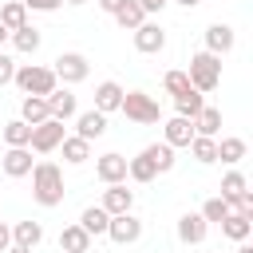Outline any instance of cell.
Instances as JSON below:
<instances>
[{"label":"cell","instance_id":"obj_40","mask_svg":"<svg viewBox=\"0 0 253 253\" xmlns=\"http://www.w3.org/2000/svg\"><path fill=\"white\" fill-rule=\"evenodd\" d=\"M138 4H142V12H146V16H150V12H162V8H166V0H138Z\"/></svg>","mask_w":253,"mask_h":253},{"label":"cell","instance_id":"obj_4","mask_svg":"<svg viewBox=\"0 0 253 253\" xmlns=\"http://www.w3.org/2000/svg\"><path fill=\"white\" fill-rule=\"evenodd\" d=\"M119 111H123L130 123H158V119H162V107H158L154 95H146V91H123Z\"/></svg>","mask_w":253,"mask_h":253},{"label":"cell","instance_id":"obj_5","mask_svg":"<svg viewBox=\"0 0 253 253\" xmlns=\"http://www.w3.org/2000/svg\"><path fill=\"white\" fill-rule=\"evenodd\" d=\"M63 138H67V134H63V123H59V119H43L40 126H32L28 150H36V154H51V150H59Z\"/></svg>","mask_w":253,"mask_h":253},{"label":"cell","instance_id":"obj_33","mask_svg":"<svg viewBox=\"0 0 253 253\" xmlns=\"http://www.w3.org/2000/svg\"><path fill=\"white\" fill-rule=\"evenodd\" d=\"M217 158L229 162V166H237V162L245 158V138H221V142H217Z\"/></svg>","mask_w":253,"mask_h":253},{"label":"cell","instance_id":"obj_36","mask_svg":"<svg viewBox=\"0 0 253 253\" xmlns=\"http://www.w3.org/2000/svg\"><path fill=\"white\" fill-rule=\"evenodd\" d=\"M225 213H229V202H225V198H210V202L202 206V217H206V221H221Z\"/></svg>","mask_w":253,"mask_h":253},{"label":"cell","instance_id":"obj_37","mask_svg":"<svg viewBox=\"0 0 253 253\" xmlns=\"http://www.w3.org/2000/svg\"><path fill=\"white\" fill-rule=\"evenodd\" d=\"M12 75H16V59L0 51V87H8V83H12Z\"/></svg>","mask_w":253,"mask_h":253},{"label":"cell","instance_id":"obj_3","mask_svg":"<svg viewBox=\"0 0 253 253\" xmlns=\"http://www.w3.org/2000/svg\"><path fill=\"white\" fill-rule=\"evenodd\" d=\"M12 83H16L24 95H51V91L59 87L55 71H51V67H40V63H24V67H16Z\"/></svg>","mask_w":253,"mask_h":253},{"label":"cell","instance_id":"obj_35","mask_svg":"<svg viewBox=\"0 0 253 253\" xmlns=\"http://www.w3.org/2000/svg\"><path fill=\"white\" fill-rule=\"evenodd\" d=\"M237 194H245V174H237V170H229V174L221 178V198H225V202H233Z\"/></svg>","mask_w":253,"mask_h":253},{"label":"cell","instance_id":"obj_21","mask_svg":"<svg viewBox=\"0 0 253 253\" xmlns=\"http://www.w3.org/2000/svg\"><path fill=\"white\" fill-rule=\"evenodd\" d=\"M8 40H12V47H16V51H24V55H32V51H40V43H43V36H40V28H32V24H24V28H16V32H8Z\"/></svg>","mask_w":253,"mask_h":253},{"label":"cell","instance_id":"obj_15","mask_svg":"<svg viewBox=\"0 0 253 253\" xmlns=\"http://www.w3.org/2000/svg\"><path fill=\"white\" fill-rule=\"evenodd\" d=\"M107 213H126L130 206H134V190H126V182H115V186H107L103 190V202H99Z\"/></svg>","mask_w":253,"mask_h":253},{"label":"cell","instance_id":"obj_28","mask_svg":"<svg viewBox=\"0 0 253 253\" xmlns=\"http://www.w3.org/2000/svg\"><path fill=\"white\" fill-rule=\"evenodd\" d=\"M202 107H206V99H202V91H194V87H190L186 95H174V111H178L182 119H194Z\"/></svg>","mask_w":253,"mask_h":253},{"label":"cell","instance_id":"obj_10","mask_svg":"<svg viewBox=\"0 0 253 253\" xmlns=\"http://www.w3.org/2000/svg\"><path fill=\"white\" fill-rule=\"evenodd\" d=\"M95 174H99V182L103 186H115V182H126V158L123 154H99L95 158Z\"/></svg>","mask_w":253,"mask_h":253},{"label":"cell","instance_id":"obj_2","mask_svg":"<svg viewBox=\"0 0 253 253\" xmlns=\"http://www.w3.org/2000/svg\"><path fill=\"white\" fill-rule=\"evenodd\" d=\"M190 87L194 91H217V83H221V55H213V51H198V55H190Z\"/></svg>","mask_w":253,"mask_h":253},{"label":"cell","instance_id":"obj_39","mask_svg":"<svg viewBox=\"0 0 253 253\" xmlns=\"http://www.w3.org/2000/svg\"><path fill=\"white\" fill-rule=\"evenodd\" d=\"M123 4H126V0H99V8H103V12H107V16H115V12H119V8H123Z\"/></svg>","mask_w":253,"mask_h":253},{"label":"cell","instance_id":"obj_1","mask_svg":"<svg viewBox=\"0 0 253 253\" xmlns=\"http://www.w3.org/2000/svg\"><path fill=\"white\" fill-rule=\"evenodd\" d=\"M32 198L47 210L63 202V170L55 162H36L32 166Z\"/></svg>","mask_w":253,"mask_h":253},{"label":"cell","instance_id":"obj_25","mask_svg":"<svg viewBox=\"0 0 253 253\" xmlns=\"http://www.w3.org/2000/svg\"><path fill=\"white\" fill-rule=\"evenodd\" d=\"M59 150H63V158H67L71 166H79V162H87V158H91V142H87V138H79V134L63 138V142H59Z\"/></svg>","mask_w":253,"mask_h":253},{"label":"cell","instance_id":"obj_7","mask_svg":"<svg viewBox=\"0 0 253 253\" xmlns=\"http://www.w3.org/2000/svg\"><path fill=\"white\" fill-rule=\"evenodd\" d=\"M107 237L115 241V245H134L138 237H142V221L126 210V213H111V221H107Z\"/></svg>","mask_w":253,"mask_h":253},{"label":"cell","instance_id":"obj_44","mask_svg":"<svg viewBox=\"0 0 253 253\" xmlns=\"http://www.w3.org/2000/svg\"><path fill=\"white\" fill-rule=\"evenodd\" d=\"M237 253H253V245H245V241H237Z\"/></svg>","mask_w":253,"mask_h":253},{"label":"cell","instance_id":"obj_41","mask_svg":"<svg viewBox=\"0 0 253 253\" xmlns=\"http://www.w3.org/2000/svg\"><path fill=\"white\" fill-rule=\"evenodd\" d=\"M8 245H12V229H8V225H4V221H0V253H4V249H8Z\"/></svg>","mask_w":253,"mask_h":253},{"label":"cell","instance_id":"obj_38","mask_svg":"<svg viewBox=\"0 0 253 253\" xmlns=\"http://www.w3.org/2000/svg\"><path fill=\"white\" fill-rule=\"evenodd\" d=\"M24 8H32V12H55L63 0H20Z\"/></svg>","mask_w":253,"mask_h":253},{"label":"cell","instance_id":"obj_24","mask_svg":"<svg viewBox=\"0 0 253 253\" xmlns=\"http://www.w3.org/2000/svg\"><path fill=\"white\" fill-rule=\"evenodd\" d=\"M107 221H111V213H107L103 206H87V210L79 213V225H83L91 237H103V233H107Z\"/></svg>","mask_w":253,"mask_h":253},{"label":"cell","instance_id":"obj_46","mask_svg":"<svg viewBox=\"0 0 253 253\" xmlns=\"http://www.w3.org/2000/svg\"><path fill=\"white\" fill-rule=\"evenodd\" d=\"M67 4H87V0H67Z\"/></svg>","mask_w":253,"mask_h":253},{"label":"cell","instance_id":"obj_34","mask_svg":"<svg viewBox=\"0 0 253 253\" xmlns=\"http://www.w3.org/2000/svg\"><path fill=\"white\" fill-rule=\"evenodd\" d=\"M162 87H166V95H186L190 91V75L186 71H166L162 75Z\"/></svg>","mask_w":253,"mask_h":253},{"label":"cell","instance_id":"obj_27","mask_svg":"<svg viewBox=\"0 0 253 253\" xmlns=\"http://www.w3.org/2000/svg\"><path fill=\"white\" fill-rule=\"evenodd\" d=\"M126 178H134V182H154L158 178V170H154V162L146 158V154H138V158H126Z\"/></svg>","mask_w":253,"mask_h":253},{"label":"cell","instance_id":"obj_26","mask_svg":"<svg viewBox=\"0 0 253 253\" xmlns=\"http://www.w3.org/2000/svg\"><path fill=\"white\" fill-rule=\"evenodd\" d=\"M150 162H154V170L158 174H166V170H174V146H166V142H150L146 150H142Z\"/></svg>","mask_w":253,"mask_h":253},{"label":"cell","instance_id":"obj_43","mask_svg":"<svg viewBox=\"0 0 253 253\" xmlns=\"http://www.w3.org/2000/svg\"><path fill=\"white\" fill-rule=\"evenodd\" d=\"M174 4H182V8H198L202 0H174Z\"/></svg>","mask_w":253,"mask_h":253},{"label":"cell","instance_id":"obj_45","mask_svg":"<svg viewBox=\"0 0 253 253\" xmlns=\"http://www.w3.org/2000/svg\"><path fill=\"white\" fill-rule=\"evenodd\" d=\"M4 40H8V28H4V24H0V47H4Z\"/></svg>","mask_w":253,"mask_h":253},{"label":"cell","instance_id":"obj_19","mask_svg":"<svg viewBox=\"0 0 253 253\" xmlns=\"http://www.w3.org/2000/svg\"><path fill=\"white\" fill-rule=\"evenodd\" d=\"M166 138V146H190V138H194V123L190 119H182V115H174V119H166V130H162Z\"/></svg>","mask_w":253,"mask_h":253},{"label":"cell","instance_id":"obj_30","mask_svg":"<svg viewBox=\"0 0 253 253\" xmlns=\"http://www.w3.org/2000/svg\"><path fill=\"white\" fill-rule=\"evenodd\" d=\"M0 24H4L8 32H16V28H24V24H28V8H24L20 0H8V4L0 8Z\"/></svg>","mask_w":253,"mask_h":253},{"label":"cell","instance_id":"obj_42","mask_svg":"<svg viewBox=\"0 0 253 253\" xmlns=\"http://www.w3.org/2000/svg\"><path fill=\"white\" fill-rule=\"evenodd\" d=\"M4 253H32V249H24V245H8Z\"/></svg>","mask_w":253,"mask_h":253},{"label":"cell","instance_id":"obj_12","mask_svg":"<svg viewBox=\"0 0 253 253\" xmlns=\"http://www.w3.org/2000/svg\"><path fill=\"white\" fill-rule=\"evenodd\" d=\"M206 229H210V221L202 213H182L178 217V241L182 245H202L206 241Z\"/></svg>","mask_w":253,"mask_h":253},{"label":"cell","instance_id":"obj_13","mask_svg":"<svg viewBox=\"0 0 253 253\" xmlns=\"http://www.w3.org/2000/svg\"><path fill=\"white\" fill-rule=\"evenodd\" d=\"M233 43H237V36H233L229 24H210V28H206V51H213V55H229Z\"/></svg>","mask_w":253,"mask_h":253},{"label":"cell","instance_id":"obj_23","mask_svg":"<svg viewBox=\"0 0 253 253\" xmlns=\"http://www.w3.org/2000/svg\"><path fill=\"white\" fill-rule=\"evenodd\" d=\"M190 123H194V134H206V138H213V134L221 130V111H217V107H202V111H198Z\"/></svg>","mask_w":253,"mask_h":253},{"label":"cell","instance_id":"obj_18","mask_svg":"<svg viewBox=\"0 0 253 253\" xmlns=\"http://www.w3.org/2000/svg\"><path fill=\"white\" fill-rule=\"evenodd\" d=\"M119 103H123V87H119L115 79H103V83L95 87V111L111 115V111H119Z\"/></svg>","mask_w":253,"mask_h":253},{"label":"cell","instance_id":"obj_22","mask_svg":"<svg viewBox=\"0 0 253 253\" xmlns=\"http://www.w3.org/2000/svg\"><path fill=\"white\" fill-rule=\"evenodd\" d=\"M40 241H43V225H40V221H16V225H12V245L36 249Z\"/></svg>","mask_w":253,"mask_h":253},{"label":"cell","instance_id":"obj_17","mask_svg":"<svg viewBox=\"0 0 253 253\" xmlns=\"http://www.w3.org/2000/svg\"><path fill=\"white\" fill-rule=\"evenodd\" d=\"M217 225H221V233H225L229 241H249V233H253V217H245V213H237V210H229Z\"/></svg>","mask_w":253,"mask_h":253},{"label":"cell","instance_id":"obj_9","mask_svg":"<svg viewBox=\"0 0 253 253\" xmlns=\"http://www.w3.org/2000/svg\"><path fill=\"white\" fill-rule=\"evenodd\" d=\"M32 166H36V158H32L28 146H8L4 158H0V170L8 178H24V174H32Z\"/></svg>","mask_w":253,"mask_h":253},{"label":"cell","instance_id":"obj_29","mask_svg":"<svg viewBox=\"0 0 253 253\" xmlns=\"http://www.w3.org/2000/svg\"><path fill=\"white\" fill-rule=\"evenodd\" d=\"M190 150H194V158H198L202 166H210V162H217V138H206V134H194V138H190Z\"/></svg>","mask_w":253,"mask_h":253},{"label":"cell","instance_id":"obj_11","mask_svg":"<svg viewBox=\"0 0 253 253\" xmlns=\"http://www.w3.org/2000/svg\"><path fill=\"white\" fill-rule=\"evenodd\" d=\"M47 99V111H51V119H59V123H67V119H75L79 115V103H75V95L67 91V87H55L51 95H43Z\"/></svg>","mask_w":253,"mask_h":253},{"label":"cell","instance_id":"obj_32","mask_svg":"<svg viewBox=\"0 0 253 253\" xmlns=\"http://www.w3.org/2000/svg\"><path fill=\"white\" fill-rule=\"evenodd\" d=\"M28 138H32V126H28L24 119L4 123V142H8V146H28Z\"/></svg>","mask_w":253,"mask_h":253},{"label":"cell","instance_id":"obj_6","mask_svg":"<svg viewBox=\"0 0 253 253\" xmlns=\"http://www.w3.org/2000/svg\"><path fill=\"white\" fill-rule=\"evenodd\" d=\"M51 71H55V79H59V83H67V87H71V83H83V79L91 75V63H87V55H83V51H63V55L55 59V67H51Z\"/></svg>","mask_w":253,"mask_h":253},{"label":"cell","instance_id":"obj_20","mask_svg":"<svg viewBox=\"0 0 253 253\" xmlns=\"http://www.w3.org/2000/svg\"><path fill=\"white\" fill-rule=\"evenodd\" d=\"M20 119H24L28 126H40L43 119H51L47 99H43V95H24V103H20Z\"/></svg>","mask_w":253,"mask_h":253},{"label":"cell","instance_id":"obj_16","mask_svg":"<svg viewBox=\"0 0 253 253\" xmlns=\"http://www.w3.org/2000/svg\"><path fill=\"white\" fill-rule=\"evenodd\" d=\"M91 241H95V237H91L79 221H75V225H63V233H59V249H63V253H91Z\"/></svg>","mask_w":253,"mask_h":253},{"label":"cell","instance_id":"obj_14","mask_svg":"<svg viewBox=\"0 0 253 253\" xmlns=\"http://www.w3.org/2000/svg\"><path fill=\"white\" fill-rule=\"evenodd\" d=\"M75 134L87 138V142H91V138H103V134H107V115L95 111V107L83 111V115H75Z\"/></svg>","mask_w":253,"mask_h":253},{"label":"cell","instance_id":"obj_31","mask_svg":"<svg viewBox=\"0 0 253 253\" xmlns=\"http://www.w3.org/2000/svg\"><path fill=\"white\" fill-rule=\"evenodd\" d=\"M115 20H119V28H126V32H134L142 20H146V12H142V4L138 0H126L119 12H115Z\"/></svg>","mask_w":253,"mask_h":253},{"label":"cell","instance_id":"obj_8","mask_svg":"<svg viewBox=\"0 0 253 253\" xmlns=\"http://www.w3.org/2000/svg\"><path fill=\"white\" fill-rule=\"evenodd\" d=\"M134 47H138L142 55H158V51L166 47V32H162L158 24H150V20H142V24L134 28Z\"/></svg>","mask_w":253,"mask_h":253}]
</instances>
